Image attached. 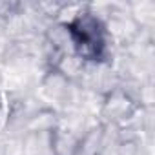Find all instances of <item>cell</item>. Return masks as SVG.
I'll return each instance as SVG.
<instances>
[{
  "instance_id": "6da1fadb",
  "label": "cell",
  "mask_w": 155,
  "mask_h": 155,
  "mask_svg": "<svg viewBox=\"0 0 155 155\" xmlns=\"http://www.w3.org/2000/svg\"><path fill=\"white\" fill-rule=\"evenodd\" d=\"M140 106L119 86L106 95L101 97V106H99V122L104 126H120L126 122Z\"/></svg>"
},
{
  "instance_id": "7a4b0ae2",
  "label": "cell",
  "mask_w": 155,
  "mask_h": 155,
  "mask_svg": "<svg viewBox=\"0 0 155 155\" xmlns=\"http://www.w3.org/2000/svg\"><path fill=\"white\" fill-rule=\"evenodd\" d=\"M38 84H40L42 93L53 102H66L71 95V90H73V84L51 68H48L44 71Z\"/></svg>"
},
{
  "instance_id": "3957f363",
  "label": "cell",
  "mask_w": 155,
  "mask_h": 155,
  "mask_svg": "<svg viewBox=\"0 0 155 155\" xmlns=\"http://www.w3.org/2000/svg\"><path fill=\"white\" fill-rule=\"evenodd\" d=\"M104 139H106V126L97 120V124L86 128L84 133L79 137L75 155H101Z\"/></svg>"
},
{
  "instance_id": "277c9868",
  "label": "cell",
  "mask_w": 155,
  "mask_h": 155,
  "mask_svg": "<svg viewBox=\"0 0 155 155\" xmlns=\"http://www.w3.org/2000/svg\"><path fill=\"white\" fill-rule=\"evenodd\" d=\"M60 124V115L53 108H38L24 124L22 133H37V131H55Z\"/></svg>"
},
{
  "instance_id": "5b68a950",
  "label": "cell",
  "mask_w": 155,
  "mask_h": 155,
  "mask_svg": "<svg viewBox=\"0 0 155 155\" xmlns=\"http://www.w3.org/2000/svg\"><path fill=\"white\" fill-rule=\"evenodd\" d=\"M22 155H55L53 131L22 133Z\"/></svg>"
},
{
  "instance_id": "8992f818",
  "label": "cell",
  "mask_w": 155,
  "mask_h": 155,
  "mask_svg": "<svg viewBox=\"0 0 155 155\" xmlns=\"http://www.w3.org/2000/svg\"><path fill=\"white\" fill-rule=\"evenodd\" d=\"M86 62L77 55V53H62L57 57L55 64L51 66V69L58 71L64 79H68L71 84L79 82L82 79V73H84Z\"/></svg>"
},
{
  "instance_id": "52a82bcc",
  "label": "cell",
  "mask_w": 155,
  "mask_h": 155,
  "mask_svg": "<svg viewBox=\"0 0 155 155\" xmlns=\"http://www.w3.org/2000/svg\"><path fill=\"white\" fill-rule=\"evenodd\" d=\"M79 133L58 124V128L53 131V151L55 155H75L77 144H79Z\"/></svg>"
},
{
  "instance_id": "ba28073f",
  "label": "cell",
  "mask_w": 155,
  "mask_h": 155,
  "mask_svg": "<svg viewBox=\"0 0 155 155\" xmlns=\"http://www.w3.org/2000/svg\"><path fill=\"white\" fill-rule=\"evenodd\" d=\"M117 155H148L140 139H124L119 142Z\"/></svg>"
},
{
  "instance_id": "9c48e42d",
  "label": "cell",
  "mask_w": 155,
  "mask_h": 155,
  "mask_svg": "<svg viewBox=\"0 0 155 155\" xmlns=\"http://www.w3.org/2000/svg\"><path fill=\"white\" fill-rule=\"evenodd\" d=\"M4 95H6V91H4L2 86H0V104H2V101H4Z\"/></svg>"
}]
</instances>
